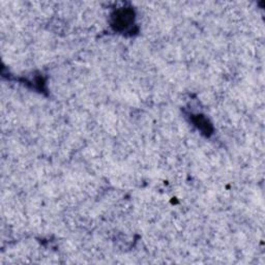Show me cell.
<instances>
[{
	"instance_id": "cell-1",
	"label": "cell",
	"mask_w": 265,
	"mask_h": 265,
	"mask_svg": "<svg viewBox=\"0 0 265 265\" xmlns=\"http://www.w3.org/2000/svg\"><path fill=\"white\" fill-rule=\"evenodd\" d=\"M134 12L130 9L116 11L112 16V27L117 31H126L134 23Z\"/></svg>"
},
{
	"instance_id": "cell-2",
	"label": "cell",
	"mask_w": 265,
	"mask_h": 265,
	"mask_svg": "<svg viewBox=\"0 0 265 265\" xmlns=\"http://www.w3.org/2000/svg\"><path fill=\"white\" fill-rule=\"evenodd\" d=\"M195 124L204 133H211L212 132V126L211 124L207 122V119L204 118L201 115H197L195 118Z\"/></svg>"
}]
</instances>
